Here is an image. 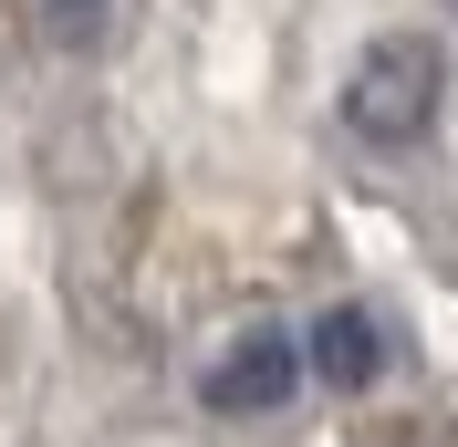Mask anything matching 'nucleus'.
I'll return each mask as SVG.
<instances>
[{
  "label": "nucleus",
  "mask_w": 458,
  "mask_h": 447,
  "mask_svg": "<svg viewBox=\"0 0 458 447\" xmlns=\"http://www.w3.org/2000/svg\"><path fill=\"white\" fill-rule=\"evenodd\" d=\"M437 94H448V53H437L428 31H386L344 73V125L365 146H417L437 125Z\"/></svg>",
  "instance_id": "nucleus-1"
},
{
  "label": "nucleus",
  "mask_w": 458,
  "mask_h": 447,
  "mask_svg": "<svg viewBox=\"0 0 458 447\" xmlns=\"http://www.w3.org/2000/svg\"><path fill=\"white\" fill-rule=\"evenodd\" d=\"M292 385H302V343L292 333H240L219 364H208V406L219 417H271V406H292Z\"/></svg>",
  "instance_id": "nucleus-2"
},
{
  "label": "nucleus",
  "mask_w": 458,
  "mask_h": 447,
  "mask_svg": "<svg viewBox=\"0 0 458 447\" xmlns=\"http://www.w3.org/2000/svg\"><path fill=\"white\" fill-rule=\"evenodd\" d=\"M375 364H386V333H375V312L334 302V312L313 323V375H323V385H375Z\"/></svg>",
  "instance_id": "nucleus-3"
},
{
  "label": "nucleus",
  "mask_w": 458,
  "mask_h": 447,
  "mask_svg": "<svg viewBox=\"0 0 458 447\" xmlns=\"http://www.w3.org/2000/svg\"><path fill=\"white\" fill-rule=\"evenodd\" d=\"M94 11H105V0H53V21L73 31V42H84V21H94Z\"/></svg>",
  "instance_id": "nucleus-4"
}]
</instances>
